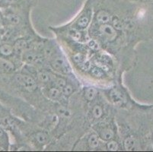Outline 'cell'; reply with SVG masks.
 Here are the masks:
<instances>
[{
    "mask_svg": "<svg viewBox=\"0 0 153 152\" xmlns=\"http://www.w3.org/2000/svg\"><path fill=\"white\" fill-rule=\"evenodd\" d=\"M137 1H140V2H149L151 0H137Z\"/></svg>",
    "mask_w": 153,
    "mask_h": 152,
    "instance_id": "cell-25",
    "label": "cell"
},
{
    "mask_svg": "<svg viewBox=\"0 0 153 152\" xmlns=\"http://www.w3.org/2000/svg\"><path fill=\"white\" fill-rule=\"evenodd\" d=\"M10 147V141L9 135L5 128L0 125V148L4 151H8Z\"/></svg>",
    "mask_w": 153,
    "mask_h": 152,
    "instance_id": "cell-16",
    "label": "cell"
},
{
    "mask_svg": "<svg viewBox=\"0 0 153 152\" xmlns=\"http://www.w3.org/2000/svg\"><path fill=\"white\" fill-rule=\"evenodd\" d=\"M4 22L5 24H8L12 27H16L22 24V20L20 15L15 12H9L7 13L5 17L4 18Z\"/></svg>",
    "mask_w": 153,
    "mask_h": 152,
    "instance_id": "cell-14",
    "label": "cell"
},
{
    "mask_svg": "<svg viewBox=\"0 0 153 152\" xmlns=\"http://www.w3.org/2000/svg\"><path fill=\"white\" fill-rule=\"evenodd\" d=\"M15 54L13 44L9 43H4L0 44V56L9 59Z\"/></svg>",
    "mask_w": 153,
    "mask_h": 152,
    "instance_id": "cell-15",
    "label": "cell"
},
{
    "mask_svg": "<svg viewBox=\"0 0 153 152\" xmlns=\"http://www.w3.org/2000/svg\"><path fill=\"white\" fill-rule=\"evenodd\" d=\"M92 19V14L91 11L88 8H86L85 11H83L79 14L72 22L68 24V27L71 28L76 29V30L85 31L89 28L91 24Z\"/></svg>",
    "mask_w": 153,
    "mask_h": 152,
    "instance_id": "cell-6",
    "label": "cell"
},
{
    "mask_svg": "<svg viewBox=\"0 0 153 152\" xmlns=\"http://www.w3.org/2000/svg\"><path fill=\"white\" fill-rule=\"evenodd\" d=\"M14 80L19 87L30 93L35 91L38 87V84L36 79L31 75L26 72H21L20 73L15 75Z\"/></svg>",
    "mask_w": 153,
    "mask_h": 152,
    "instance_id": "cell-5",
    "label": "cell"
},
{
    "mask_svg": "<svg viewBox=\"0 0 153 152\" xmlns=\"http://www.w3.org/2000/svg\"><path fill=\"white\" fill-rule=\"evenodd\" d=\"M5 25V22H4V17L2 15V13L0 12V27H3Z\"/></svg>",
    "mask_w": 153,
    "mask_h": 152,
    "instance_id": "cell-23",
    "label": "cell"
},
{
    "mask_svg": "<svg viewBox=\"0 0 153 152\" xmlns=\"http://www.w3.org/2000/svg\"><path fill=\"white\" fill-rule=\"evenodd\" d=\"M92 104L88 113V118L91 123L94 124L103 120L106 114V110L103 104L100 103L93 102Z\"/></svg>",
    "mask_w": 153,
    "mask_h": 152,
    "instance_id": "cell-8",
    "label": "cell"
},
{
    "mask_svg": "<svg viewBox=\"0 0 153 152\" xmlns=\"http://www.w3.org/2000/svg\"><path fill=\"white\" fill-rule=\"evenodd\" d=\"M20 59L25 65L35 67H42L47 62L43 53L36 49H29L24 51L20 55Z\"/></svg>",
    "mask_w": 153,
    "mask_h": 152,
    "instance_id": "cell-3",
    "label": "cell"
},
{
    "mask_svg": "<svg viewBox=\"0 0 153 152\" xmlns=\"http://www.w3.org/2000/svg\"><path fill=\"white\" fill-rule=\"evenodd\" d=\"M0 1H2V0H0Z\"/></svg>",
    "mask_w": 153,
    "mask_h": 152,
    "instance_id": "cell-26",
    "label": "cell"
},
{
    "mask_svg": "<svg viewBox=\"0 0 153 152\" xmlns=\"http://www.w3.org/2000/svg\"><path fill=\"white\" fill-rule=\"evenodd\" d=\"M61 91H62V94L66 99H68L69 97H70L72 94H74L75 92V86L71 84L70 82H68L66 85L64 86L62 89H61Z\"/></svg>",
    "mask_w": 153,
    "mask_h": 152,
    "instance_id": "cell-20",
    "label": "cell"
},
{
    "mask_svg": "<svg viewBox=\"0 0 153 152\" xmlns=\"http://www.w3.org/2000/svg\"><path fill=\"white\" fill-rule=\"evenodd\" d=\"M92 129L103 142L114 139L116 136V125L113 120L104 122L103 120L93 124Z\"/></svg>",
    "mask_w": 153,
    "mask_h": 152,
    "instance_id": "cell-2",
    "label": "cell"
},
{
    "mask_svg": "<svg viewBox=\"0 0 153 152\" xmlns=\"http://www.w3.org/2000/svg\"><path fill=\"white\" fill-rule=\"evenodd\" d=\"M104 149L110 151H121L122 145L120 143L116 141L115 139H111V140L105 142L104 143Z\"/></svg>",
    "mask_w": 153,
    "mask_h": 152,
    "instance_id": "cell-19",
    "label": "cell"
},
{
    "mask_svg": "<svg viewBox=\"0 0 153 152\" xmlns=\"http://www.w3.org/2000/svg\"><path fill=\"white\" fill-rule=\"evenodd\" d=\"M3 35V31H2V27H0V37Z\"/></svg>",
    "mask_w": 153,
    "mask_h": 152,
    "instance_id": "cell-24",
    "label": "cell"
},
{
    "mask_svg": "<svg viewBox=\"0 0 153 152\" xmlns=\"http://www.w3.org/2000/svg\"><path fill=\"white\" fill-rule=\"evenodd\" d=\"M88 72L90 74L91 76H92L93 78H95L97 79H102L105 77V75H106V72L104 70H103L101 68L97 66L94 64H91L90 69H88Z\"/></svg>",
    "mask_w": 153,
    "mask_h": 152,
    "instance_id": "cell-18",
    "label": "cell"
},
{
    "mask_svg": "<svg viewBox=\"0 0 153 152\" xmlns=\"http://www.w3.org/2000/svg\"><path fill=\"white\" fill-rule=\"evenodd\" d=\"M138 141L133 136H127L123 139V147L126 151L138 150Z\"/></svg>",
    "mask_w": 153,
    "mask_h": 152,
    "instance_id": "cell-17",
    "label": "cell"
},
{
    "mask_svg": "<svg viewBox=\"0 0 153 152\" xmlns=\"http://www.w3.org/2000/svg\"><path fill=\"white\" fill-rule=\"evenodd\" d=\"M9 115V110L6 108L4 105H2V103L0 102V119Z\"/></svg>",
    "mask_w": 153,
    "mask_h": 152,
    "instance_id": "cell-21",
    "label": "cell"
},
{
    "mask_svg": "<svg viewBox=\"0 0 153 152\" xmlns=\"http://www.w3.org/2000/svg\"><path fill=\"white\" fill-rule=\"evenodd\" d=\"M51 137L47 131H38L30 136V141L37 148H42L50 142Z\"/></svg>",
    "mask_w": 153,
    "mask_h": 152,
    "instance_id": "cell-10",
    "label": "cell"
},
{
    "mask_svg": "<svg viewBox=\"0 0 153 152\" xmlns=\"http://www.w3.org/2000/svg\"><path fill=\"white\" fill-rule=\"evenodd\" d=\"M84 141V142H85V148H87L86 150L98 151L100 149L103 150V148H104V144L102 143L104 142L98 137L94 131L88 134Z\"/></svg>",
    "mask_w": 153,
    "mask_h": 152,
    "instance_id": "cell-9",
    "label": "cell"
},
{
    "mask_svg": "<svg viewBox=\"0 0 153 152\" xmlns=\"http://www.w3.org/2000/svg\"><path fill=\"white\" fill-rule=\"evenodd\" d=\"M50 69L54 73L63 76H72V69L67 59L62 54L61 50L47 60Z\"/></svg>",
    "mask_w": 153,
    "mask_h": 152,
    "instance_id": "cell-1",
    "label": "cell"
},
{
    "mask_svg": "<svg viewBox=\"0 0 153 152\" xmlns=\"http://www.w3.org/2000/svg\"><path fill=\"white\" fill-rule=\"evenodd\" d=\"M82 96L85 100L92 104L98 98V90L97 88L91 86L85 87L82 90Z\"/></svg>",
    "mask_w": 153,
    "mask_h": 152,
    "instance_id": "cell-12",
    "label": "cell"
},
{
    "mask_svg": "<svg viewBox=\"0 0 153 152\" xmlns=\"http://www.w3.org/2000/svg\"><path fill=\"white\" fill-rule=\"evenodd\" d=\"M16 70V66L9 59L0 56V72L5 74H12Z\"/></svg>",
    "mask_w": 153,
    "mask_h": 152,
    "instance_id": "cell-13",
    "label": "cell"
},
{
    "mask_svg": "<svg viewBox=\"0 0 153 152\" xmlns=\"http://www.w3.org/2000/svg\"><path fill=\"white\" fill-rule=\"evenodd\" d=\"M114 15H111L105 9H100L96 12L94 17V21L91 22L96 24H109L111 22Z\"/></svg>",
    "mask_w": 153,
    "mask_h": 152,
    "instance_id": "cell-11",
    "label": "cell"
},
{
    "mask_svg": "<svg viewBox=\"0 0 153 152\" xmlns=\"http://www.w3.org/2000/svg\"><path fill=\"white\" fill-rule=\"evenodd\" d=\"M5 3L9 4V5H13L16 4L19 2V0H5Z\"/></svg>",
    "mask_w": 153,
    "mask_h": 152,
    "instance_id": "cell-22",
    "label": "cell"
},
{
    "mask_svg": "<svg viewBox=\"0 0 153 152\" xmlns=\"http://www.w3.org/2000/svg\"><path fill=\"white\" fill-rule=\"evenodd\" d=\"M42 93L48 100L59 103L60 104H64L66 103V100H68L64 97L60 89L53 85L43 87Z\"/></svg>",
    "mask_w": 153,
    "mask_h": 152,
    "instance_id": "cell-7",
    "label": "cell"
},
{
    "mask_svg": "<svg viewBox=\"0 0 153 152\" xmlns=\"http://www.w3.org/2000/svg\"><path fill=\"white\" fill-rule=\"evenodd\" d=\"M104 92L109 102L114 107H123L128 104L127 97L120 87H111L104 90Z\"/></svg>",
    "mask_w": 153,
    "mask_h": 152,
    "instance_id": "cell-4",
    "label": "cell"
}]
</instances>
